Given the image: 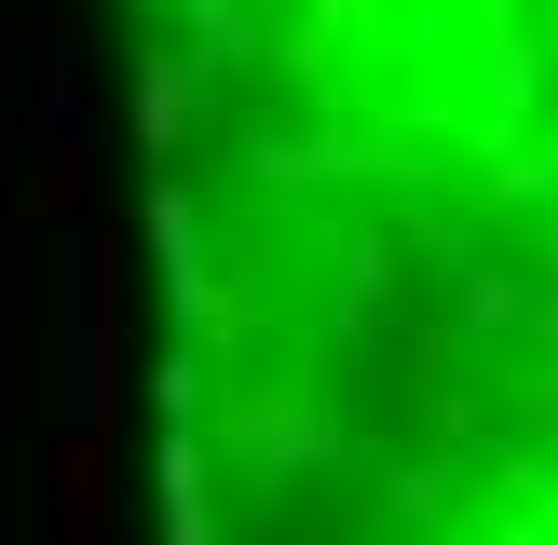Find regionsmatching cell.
<instances>
[{"label":"cell","instance_id":"1","mask_svg":"<svg viewBox=\"0 0 558 545\" xmlns=\"http://www.w3.org/2000/svg\"><path fill=\"white\" fill-rule=\"evenodd\" d=\"M54 532H109V423L54 436Z\"/></svg>","mask_w":558,"mask_h":545},{"label":"cell","instance_id":"2","mask_svg":"<svg viewBox=\"0 0 558 545\" xmlns=\"http://www.w3.org/2000/svg\"><path fill=\"white\" fill-rule=\"evenodd\" d=\"M178 109H191L178 55H150V82H136V123H150V150H178Z\"/></svg>","mask_w":558,"mask_h":545},{"label":"cell","instance_id":"3","mask_svg":"<svg viewBox=\"0 0 558 545\" xmlns=\"http://www.w3.org/2000/svg\"><path fill=\"white\" fill-rule=\"evenodd\" d=\"M69 545H96V532H69Z\"/></svg>","mask_w":558,"mask_h":545}]
</instances>
